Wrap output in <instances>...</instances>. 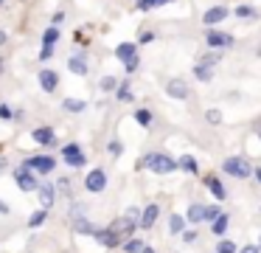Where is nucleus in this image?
Returning <instances> with one entry per match:
<instances>
[{
  "label": "nucleus",
  "instance_id": "1",
  "mask_svg": "<svg viewBox=\"0 0 261 253\" xmlns=\"http://www.w3.org/2000/svg\"><path fill=\"white\" fill-rule=\"evenodd\" d=\"M143 166H149L154 174H171L177 169V160H171L169 155H163V152H149V155L138 163V169H143Z\"/></svg>",
  "mask_w": 261,
  "mask_h": 253
},
{
  "label": "nucleus",
  "instance_id": "2",
  "mask_svg": "<svg viewBox=\"0 0 261 253\" xmlns=\"http://www.w3.org/2000/svg\"><path fill=\"white\" fill-rule=\"evenodd\" d=\"M222 169H225V174H230V177H239V180H244V177H253V163H250L247 157H239V155H233V157H225V163H222Z\"/></svg>",
  "mask_w": 261,
  "mask_h": 253
},
{
  "label": "nucleus",
  "instance_id": "3",
  "mask_svg": "<svg viewBox=\"0 0 261 253\" xmlns=\"http://www.w3.org/2000/svg\"><path fill=\"white\" fill-rule=\"evenodd\" d=\"M62 160L68 163V166H73V169H82L87 163V157H85V152H82L79 144H65L62 146Z\"/></svg>",
  "mask_w": 261,
  "mask_h": 253
},
{
  "label": "nucleus",
  "instance_id": "4",
  "mask_svg": "<svg viewBox=\"0 0 261 253\" xmlns=\"http://www.w3.org/2000/svg\"><path fill=\"white\" fill-rule=\"evenodd\" d=\"M23 163L29 169H34V172H40V174H51L54 169H57V160H54L51 155H34V157H25Z\"/></svg>",
  "mask_w": 261,
  "mask_h": 253
},
{
  "label": "nucleus",
  "instance_id": "5",
  "mask_svg": "<svg viewBox=\"0 0 261 253\" xmlns=\"http://www.w3.org/2000/svg\"><path fill=\"white\" fill-rule=\"evenodd\" d=\"M14 183H17L23 191H37V186H40V183H37V177L31 174V169L25 166V163L14 169Z\"/></svg>",
  "mask_w": 261,
  "mask_h": 253
},
{
  "label": "nucleus",
  "instance_id": "6",
  "mask_svg": "<svg viewBox=\"0 0 261 253\" xmlns=\"http://www.w3.org/2000/svg\"><path fill=\"white\" fill-rule=\"evenodd\" d=\"M85 189L93 191V194L104 191V189H107V172H104V169H93V172L85 177Z\"/></svg>",
  "mask_w": 261,
  "mask_h": 253
},
{
  "label": "nucleus",
  "instance_id": "7",
  "mask_svg": "<svg viewBox=\"0 0 261 253\" xmlns=\"http://www.w3.org/2000/svg\"><path fill=\"white\" fill-rule=\"evenodd\" d=\"M205 42L211 45V48H230L233 45V34H227V31H214V28H211L208 34H205Z\"/></svg>",
  "mask_w": 261,
  "mask_h": 253
},
{
  "label": "nucleus",
  "instance_id": "8",
  "mask_svg": "<svg viewBox=\"0 0 261 253\" xmlns=\"http://www.w3.org/2000/svg\"><path fill=\"white\" fill-rule=\"evenodd\" d=\"M107 228L113 231V234H118V236H129V234H135L138 222H135V219H129V217H121V219H113Z\"/></svg>",
  "mask_w": 261,
  "mask_h": 253
},
{
  "label": "nucleus",
  "instance_id": "9",
  "mask_svg": "<svg viewBox=\"0 0 261 253\" xmlns=\"http://www.w3.org/2000/svg\"><path fill=\"white\" fill-rule=\"evenodd\" d=\"M225 17H230V9H227V6H211L202 14V22L205 26H216V22H222Z\"/></svg>",
  "mask_w": 261,
  "mask_h": 253
},
{
  "label": "nucleus",
  "instance_id": "10",
  "mask_svg": "<svg viewBox=\"0 0 261 253\" xmlns=\"http://www.w3.org/2000/svg\"><path fill=\"white\" fill-rule=\"evenodd\" d=\"M93 236H96V242L101 247H118L121 245V239L124 236H118V234H113L110 228H101V231H93Z\"/></svg>",
  "mask_w": 261,
  "mask_h": 253
},
{
  "label": "nucleus",
  "instance_id": "11",
  "mask_svg": "<svg viewBox=\"0 0 261 253\" xmlns=\"http://www.w3.org/2000/svg\"><path fill=\"white\" fill-rule=\"evenodd\" d=\"M31 138H34L37 144H42V146H54V144H57V132H54L51 127H34V129H31Z\"/></svg>",
  "mask_w": 261,
  "mask_h": 253
},
{
  "label": "nucleus",
  "instance_id": "12",
  "mask_svg": "<svg viewBox=\"0 0 261 253\" xmlns=\"http://www.w3.org/2000/svg\"><path fill=\"white\" fill-rule=\"evenodd\" d=\"M158 217H160V205H158V202H149V205L141 211V219H138V225H141V228H152Z\"/></svg>",
  "mask_w": 261,
  "mask_h": 253
},
{
  "label": "nucleus",
  "instance_id": "13",
  "mask_svg": "<svg viewBox=\"0 0 261 253\" xmlns=\"http://www.w3.org/2000/svg\"><path fill=\"white\" fill-rule=\"evenodd\" d=\"M166 93H169L171 99H180V101H186V99H188V84L182 82V79H171V82L166 84Z\"/></svg>",
  "mask_w": 261,
  "mask_h": 253
},
{
  "label": "nucleus",
  "instance_id": "14",
  "mask_svg": "<svg viewBox=\"0 0 261 253\" xmlns=\"http://www.w3.org/2000/svg\"><path fill=\"white\" fill-rule=\"evenodd\" d=\"M57 84H59L57 73L48 71V67H42V71H40V87L45 90V93H54V90H57Z\"/></svg>",
  "mask_w": 261,
  "mask_h": 253
},
{
  "label": "nucleus",
  "instance_id": "15",
  "mask_svg": "<svg viewBox=\"0 0 261 253\" xmlns=\"http://www.w3.org/2000/svg\"><path fill=\"white\" fill-rule=\"evenodd\" d=\"M37 194H40V202H42V208H51V205H54V200H57V191H54V186H51V183H42V186H37Z\"/></svg>",
  "mask_w": 261,
  "mask_h": 253
},
{
  "label": "nucleus",
  "instance_id": "16",
  "mask_svg": "<svg viewBox=\"0 0 261 253\" xmlns=\"http://www.w3.org/2000/svg\"><path fill=\"white\" fill-rule=\"evenodd\" d=\"M205 186L211 189V194H214L216 200H225L227 197V189L219 183V177H214V174H205Z\"/></svg>",
  "mask_w": 261,
  "mask_h": 253
},
{
  "label": "nucleus",
  "instance_id": "17",
  "mask_svg": "<svg viewBox=\"0 0 261 253\" xmlns=\"http://www.w3.org/2000/svg\"><path fill=\"white\" fill-rule=\"evenodd\" d=\"M68 71L70 73H76V76H87V62H85V56H70L68 59Z\"/></svg>",
  "mask_w": 261,
  "mask_h": 253
},
{
  "label": "nucleus",
  "instance_id": "18",
  "mask_svg": "<svg viewBox=\"0 0 261 253\" xmlns=\"http://www.w3.org/2000/svg\"><path fill=\"white\" fill-rule=\"evenodd\" d=\"M73 231H79V234H93V222H87L85 219V214L79 211V208H76V214H73Z\"/></svg>",
  "mask_w": 261,
  "mask_h": 253
},
{
  "label": "nucleus",
  "instance_id": "19",
  "mask_svg": "<svg viewBox=\"0 0 261 253\" xmlns=\"http://www.w3.org/2000/svg\"><path fill=\"white\" fill-rule=\"evenodd\" d=\"M138 51H135V42H121L118 48H115V59H121V62H126V59H132Z\"/></svg>",
  "mask_w": 261,
  "mask_h": 253
},
{
  "label": "nucleus",
  "instance_id": "20",
  "mask_svg": "<svg viewBox=\"0 0 261 253\" xmlns=\"http://www.w3.org/2000/svg\"><path fill=\"white\" fill-rule=\"evenodd\" d=\"M227 225H230V217H227V214H219V217L214 219V225H211V231H214L216 236H225Z\"/></svg>",
  "mask_w": 261,
  "mask_h": 253
},
{
  "label": "nucleus",
  "instance_id": "21",
  "mask_svg": "<svg viewBox=\"0 0 261 253\" xmlns=\"http://www.w3.org/2000/svg\"><path fill=\"white\" fill-rule=\"evenodd\" d=\"M85 107H87V101H82V99H65L62 101L65 112H85Z\"/></svg>",
  "mask_w": 261,
  "mask_h": 253
},
{
  "label": "nucleus",
  "instance_id": "22",
  "mask_svg": "<svg viewBox=\"0 0 261 253\" xmlns=\"http://www.w3.org/2000/svg\"><path fill=\"white\" fill-rule=\"evenodd\" d=\"M202 214H205V205H199V202H194V205H188L186 222H202Z\"/></svg>",
  "mask_w": 261,
  "mask_h": 253
},
{
  "label": "nucleus",
  "instance_id": "23",
  "mask_svg": "<svg viewBox=\"0 0 261 253\" xmlns=\"http://www.w3.org/2000/svg\"><path fill=\"white\" fill-rule=\"evenodd\" d=\"M169 231H171V234H182V231H186V217H180V214H171Z\"/></svg>",
  "mask_w": 261,
  "mask_h": 253
},
{
  "label": "nucleus",
  "instance_id": "24",
  "mask_svg": "<svg viewBox=\"0 0 261 253\" xmlns=\"http://www.w3.org/2000/svg\"><path fill=\"white\" fill-rule=\"evenodd\" d=\"M236 17H242V20H258V9H253V6H239Z\"/></svg>",
  "mask_w": 261,
  "mask_h": 253
},
{
  "label": "nucleus",
  "instance_id": "25",
  "mask_svg": "<svg viewBox=\"0 0 261 253\" xmlns=\"http://www.w3.org/2000/svg\"><path fill=\"white\" fill-rule=\"evenodd\" d=\"M166 3H171V0H135V6L141 11H149V9H160V6H166Z\"/></svg>",
  "mask_w": 261,
  "mask_h": 253
},
{
  "label": "nucleus",
  "instance_id": "26",
  "mask_svg": "<svg viewBox=\"0 0 261 253\" xmlns=\"http://www.w3.org/2000/svg\"><path fill=\"white\" fill-rule=\"evenodd\" d=\"M219 59H222V54L214 48L211 54H205L202 59H199V65H205V67H216V65H219Z\"/></svg>",
  "mask_w": 261,
  "mask_h": 253
},
{
  "label": "nucleus",
  "instance_id": "27",
  "mask_svg": "<svg viewBox=\"0 0 261 253\" xmlns=\"http://www.w3.org/2000/svg\"><path fill=\"white\" fill-rule=\"evenodd\" d=\"M48 219V208H40V211H34L31 214V219H29V228H40L42 222Z\"/></svg>",
  "mask_w": 261,
  "mask_h": 253
},
{
  "label": "nucleus",
  "instance_id": "28",
  "mask_svg": "<svg viewBox=\"0 0 261 253\" xmlns=\"http://www.w3.org/2000/svg\"><path fill=\"white\" fill-rule=\"evenodd\" d=\"M180 169H186L188 174H199V169H197V160H194L191 155H186V157H180V163H177Z\"/></svg>",
  "mask_w": 261,
  "mask_h": 253
},
{
  "label": "nucleus",
  "instance_id": "29",
  "mask_svg": "<svg viewBox=\"0 0 261 253\" xmlns=\"http://www.w3.org/2000/svg\"><path fill=\"white\" fill-rule=\"evenodd\" d=\"M194 76H197L199 82H211V79H214V67H205V65H197V67H194Z\"/></svg>",
  "mask_w": 261,
  "mask_h": 253
},
{
  "label": "nucleus",
  "instance_id": "30",
  "mask_svg": "<svg viewBox=\"0 0 261 253\" xmlns=\"http://www.w3.org/2000/svg\"><path fill=\"white\" fill-rule=\"evenodd\" d=\"M57 39H59V28L57 26L45 28V34H42V45H57Z\"/></svg>",
  "mask_w": 261,
  "mask_h": 253
},
{
  "label": "nucleus",
  "instance_id": "31",
  "mask_svg": "<svg viewBox=\"0 0 261 253\" xmlns=\"http://www.w3.org/2000/svg\"><path fill=\"white\" fill-rule=\"evenodd\" d=\"M143 250V239H138V236H132V239H126L124 245V253H141Z\"/></svg>",
  "mask_w": 261,
  "mask_h": 253
},
{
  "label": "nucleus",
  "instance_id": "32",
  "mask_svg": "<svg viewBox=\"0 0 261 253\" xmlns=\"http://www.w3.org/2000/svg\"><path fill=\"white\" fill-rule=\"evenodd\" d=\"M98 87H101L104 93H113V90L118 87V79H115V76H104V79H101V84H98Z\"/></svg>",
  "mask_w": 261,
  "mask_h": 253
},
{
  "label": "nucleus",
  "instance_id": "33",
  "mask_svg": "<svg viewBox=\"0 0 261 253\" xmlns=\"http://www.w3.org/2000/svg\"><path fill=\"white\" fill-rule=\"evenodd\" d=\"M135 121L141 124V127H149V124H152V112L149 110H135Z\"/></svg>",
  "mask_w": 261,
  "mask_h": 253
},
{
  "label": "nucleus",
  "instance_id": "34",
  "mask_svg": "<svg viewBox=\"0 0 261 253\" xmlns=\"http://www.w3.org/2000/svg\"><path fill=\"white\" fill-rule=\"evenodd\" d=\"M216 253H236V242H230V239H222L219 245H216Z\"/></svg>",
  "mask_w": 261,
  "mask_h": 253
},
{
  "label": "nucleus",
  "instance_id": "35",
  "mask_svg": "<svg viewBox=\"0 0 261 253\" xmlns=\"http://www.w3.org/2000/svg\"><path fill=\"white\" fill-rule=\"evenodd\" d=\"M216 217H219V208H216V205H205L202 222H208V219H216Z\"/></svg>",
  "mask_w": 261,
  "mask_h": 253
},
{
  "label": "nucleus",
  "instance_id": "36",
  "mask_svg": "<svg viewBox=\"0 0 261 253\" xmlns=\"http://www.w3.org/2000/svg\"><path fill=\"white\" fill-rule=\"evenodd\" d=\"M121 149H124V146H121V141H110V144H107V152L113 157H121Z\"/></svg>",
  "mask_w": 261,
  "mask_h": 253
},
{
  "label": "nucleus",
  "instance_id": "37",
  "mask_svg": "<svg viewBox=\"0 0 261 253\" xmlns=\"http://www.w3.org/2000/svg\"><path fill=\"white\" fill-rule=\"evenodd\" d=\"M115 90H118V99L121 101H129L132 99V90H129V84H126V82L121 84V87H115Z\"/></svg>",
  "mask_w": 261,
  "mask_h": 253
},
{
  "label": "nucleus",
  "instance_id": "38",
  "mask_svg": "<svg viewBox=\"0 0 261 253\" xmlns=\"http://www.w3.org/2000/svg\"><path fill=\"white\" fill-rule=\"evenodd\" d=\"M138 65H141V59H138V54L132 56V59H126V62H124V67H126L129 73H132V71H138Z\"/></svg>",
  "mask_w": 261,
  "mask_h": 253
},
{
  "label": "nucleus",
  "instance_id": "39",
  "mask_svg": "<svg viewBox=\"0 0 261 253\" xmlns=\"http://www.w3.org/2000/svg\"><path fill=\"white\" fill-rule=\"evenodd\" d=\"M205 118H208L211 124H219L222 121V112L219 110H208V112H205Z\"/></svg>",
  "mask_w": 261,
  "mask_h": 253
},
{
  "label": "nucleus",
  "instance_id": "40",
  "mask_svg": "<svg viewBox=\"0 0 261 253\" xmlns=\"http://www.w3.org/2000/svg\"><path fill=\"white\" fill-rule=\"evenodd\" d=\"M54 56V45H42V51H40V59L45 62V59H51Z\"/></svg>",
  "mask_w": 261,
  "mask_h": 253
},
{
  "label": "nucleus",
  "instance_id": "41",
  "mask_svg": "<svg viewBox=\"0 0 261 253\" xmlns=\"http://www.w3.org/2000/svg\"><path fill=\"white\" fill-rule=\"evenodd\" d=\"M138 42H141V45H149V42H154V31H143Z\"/></svg>",
  "mask_w": 261,
  "mask_h": 253
},
{
  "label": "nucleus",
  "instance_id": "42",
  "mask_svg": "<svg viewBox=\"0 0 261 253\" xmlns=\"http://www.w3.org/2000/svg\"><path fill=\"white\" fill-rule=\"evenodd\" d=\"M124 217H129V219H135V222H138V219H141V208H126Z\"/></svg>",
  "mask_w": 261,
  "mask_h": 253
},
{
  "label": "nucleus",
  "instance_id": "43",
  "mask_svg": "<svg viewBox=\"0 0 261 253\" xmlns=\"http://www.w3.org/2000/svg\"><path fill=\"white\" fill-rule=\"evenodd\" d=\"M0 118H3V121H9V118H12V110H9V104H0Z\"/></svg>",
  "mask_w": 261,
  "mask_h": 253
},
{
  "label": "nucleus",
  "instance_id": "44",
  "mask_svg": "<svg viewBox=\"0 0 261 253\" xmlns=\"http://www.w3.org/2000/svg\"><path fill=\"white\" fill-rule=\"evenodd\" d=\"M59 191H65V194H70V180H68V177H62V180H59Z\"/></svg>",
  "mask_w": 261,
  "mask_h": 253
},
{
  "label": "nucleus",
  "instance_id": "45",
  "mask_svg": "<svg viewBox=\"0 0 261 253\" xmlns=\"http://www.w3.org/2000/svg\"><path fill=\"white\" fill-rule=\"evenodd\" d=\"M239 253H261V250H258V245H244Z\"/></svg>",
  "mask_w": 261,
  "mask_h": 253
},
{
  "label": "nucleus",
  "instance_id": "46",
  "mask_svg": "<svg viewBox=\"0 0 261 253\" xmlns=\"http://www.w3.org/2000/svg\"><path fill=\"white\" fill-rule=\"evenodd\" d=\"M182 239H186V242H194V239H197V234H194V231H182Z\"/></svg>",
  "mask_w": 261,
  "mask_h": 253
},
{
  "label": "nucleus",
  "instance_id": "47",
  "mask_svg": "<svg viewBox=\"0 0 261 253\" xmlns=\"http://www.w3.org/2000/svg\"><path fill=\"white\" fill-rule=\"evenodd\" d=\"M51 20H54V26H59V22H62V20H65V14H62V11H57V14H54V17H51Z\"/></svg>",
  "mask_w": 261,
  "mask_h": 253
},
{
  "label": "nucleus",
  "instance_id": "48",
  "mask_svg": "<svg viewBox=\"0 0 261 253\" xmlns=\"http://www.w3.org/2000/svg\"><path fill=\"white\" fill-rule=\"evenodd\" d=\"M141 253H158V250H154V247H149V245H143V250Z\"/></svg>",
  "mask_w": 261,
  "mask_h": 253
},
{
  "label": "nucleus",
  "instance_id": "49",
  "mask_svg": "<svg viewBox=\"0 0 261 253\" xmlns=\"http://www.w3.org/2000/svg\"><path fill=\"white\" fill-rule=\"evenodd\" d=\"M0 214H9V205H6V202H0Z\"/></svg>",
  "mask_w": 261,
  "mask_h": 253
},
{
  "label": "nucleus",
  "instance_id": "50",
  "mask_svg": "<svg viewBox=\"0 0 261 253\" xmlns=\"http://www.w3.org/2000/svg\"><path fill=\"white\" fill-rule=\"evenodd\" d=\"M253 174H255V180L261 183V169H253Z\"/></svg>",
  "mask_w": 261,
  "mask_h": 253
},
{
  "label": "nucleus",
  "instance_id": "51",
  "mask_svg": "<svg viewBox=\"0 0 261 253\" xmlns=\"http://www.w3.org/2000/svg\"><path fill=\"white\" fill-rule=\"evenodd\" d=\"M6 39H9V37H6V31H0V45L6 42Z\"/></svg>",
  "mask_w": 261,
  "mask_h": 253
},
{
  "label": "nucleus",
  "instance_id": "52",
  "mask_svg": "<svg viewBox=\"0 0 261 253\" xmlns=\"http://www.w3.org/2000/svg\"><path fill=\"white\" fill-rule=\"evenodd\" d=\"M258 250H261V236H258Z\"/></svg>",
  "mask_w": 261,
  "mask_h": 253
},
{
  "label": "nucleus",
  "instance_id": "53",
  "mask_svg": "<svg viewBox=\"0 0 261 253\" xmlns=\"http://www.w3.org/2000/svg\"><path fill=\"white\" fill-rule=\"evenodd\" d=\"M3 3H6V0H0V6H3Z\"/></svg>",
  "mask_w": 261,
  "mask_h": 253
}]
</instances>
